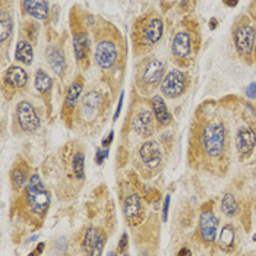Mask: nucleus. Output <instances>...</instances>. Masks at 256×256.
Returning a JSON list of instances; mask_svg holds the SVG:
<instances>
[{"label":"nucleus","mask_w":256,"mask_h":256,"mask_svg":"<svg viewBox=\"0 0 256 256\" xmlns=\"http://www.w3.org/2000/svg\"><path fill=\"white\" fill-rule=\"evenodd\" d=\"M234 239H236V233L234 229L231 226H224L220 234V245L223 249L230 251L234 245Z\"/></svg>","instance_id":"nucleus-24"},{"label":"nucleus","mask_w":256,"mask_h":256,"mask_svg":"<svg viewBox=\"0 0 256 256\" xmlns=\"http://www.w3.org/2000/svg\"><path fill=\"white\" fill-rule=\"evenodd\" d=\"M236 145L242 155L251 154L256 145V132L249 126H242L236 136Z\"/></svg>","instance_id":"nucleus-10"},{"label":"nucleus","mask_w":256,"mask_h":256,"mask_svg":"<svg viewBox=\"0 0 256 256\" xmlns=\"http://www.w3.org/2000/svg\"><path fill=\"white\" fill-rule=\"evenodd\" d=\"M26 199H28L29 208L37 214H43L49 208L50 195H49V192H47V189H46V186L41 181L38 174H32V177L28 181Z\"/></svg>","instance_id":"nucleus-1"},{"label":"nucleus","mask_w":256,"mask_h":256,"mask_svg":"<svg viewBox=\"0 0 256 256\" xmlns=\"http://www.w3.org/2000/svg\"><path fill=\"white\" fill-rule=\"evenodd\" d=\"M254 240H255V242H256V234H255V236H254Z\"/></svg>","instance_id":"nucleus-42"},{"label":"nucleus","mask_w":256,"mask_h":256,"mask_svg":"<svg viewBox=\"0 0 256 256\" xmlns=\"http://www.w3.org/2000/svg\"><path fill=\"white\" fill-rule=\"evenodd\" d=\"M4 79H6V84H9L13 88H22V86L26 85V82H28V74L22 68L12 66V68L7 69Z\"/></svg>","instance_id":"nucleus-17"},{"label":"nucleus","mask_w":256,"mask_h":256,"mask_svg":"<svg viewBox=\"0 0 256 256\" xmlns=\"http://www.w3.org/2000/svg\"><path fill=\"white\" fill-rule=\"evenodd\" d=\"M104 248V234L95 229L89 227L84 237V251L86 256H101Z\"/></svg>","instance_id":"nucleus-8"},{"label":"nucleus","mask_w":256,"mask_h":256,"mask_svg":"<svg viewBox=\"0 0 256 256\" xmlns=\"http://www.w3.org/2000/svg\"><path fill=\"white\" fill-rule=\"evenodd\" d=\"M25 171L22 170V169H15V170L12 171V181H13V184H15V187H22L24 184H25Z\"/></svg>","instance_id":"nucleus-29"},{"label":"nucleus","mask_w":256,"mask_h":256,"mask_svg":"<svg viewBox=\"0 0 256 256\" xmlns=\"http://www.w3.org/2000/svg\"><path fill=\"white\" fill-rule=\"evenodd\" d=\"M139 155L142 163L150 167V169H157L161 161H163V148L160 145V142L157 141H148L145 142L141 150H139Z\"/></svg>","instance_id":"nucleus-6"},{"label":"nucleus","mask_w":256,"mask_h":256,"mask_svg":"<svg viewBox=\"0 0 256 256\" xmlns=\"http://www.w3.org/2000/svg\"><path fill=\"white\" fill-rule=\"evenodd\" d=\"M126 246H128V234H123L119 242V252H125Z\"/></svg>","instance_id":"nucleus-32"},{"label":"nucleus","mask_w":256,"mask_h":256,"mask_svg":"<svg viewBox=\"0 0 256 256\" xmlns=\"http://www.w3.org/2000/svg\"><path fill=\"white\" fill-rule=\"evenodd\" d=\"M81 92H82V84L81 82H74L72 85L69 86L68 89V94H66V107L69 110H72L75 107V104L78 102L79 97H81Z\"/></svg>","instance_id":"nucleus-25"},{"label":"nucleus","mask_w":256,"mask_h":256,"mask_svg":"<svg viewBox=\"0 0 256 256\" xmlns=\"http://www.w3.org/2000/svg\"><path fill=\"white\" fill-rule=\"evenodd\" d=\"M29 256H35V254H29Z\"/></svg>","instance_id":"nucleus-41"},{"label":"nucleus","mask_w":256,"mask_h":256,"mask_svg":"<svg viewBox=\"0 0 256 256\" xmlns=\"http://www.w3.org/2000/svg\"><path fill=\"white\" fill-rule=\"evenodd\" d=\"M202 141H204L205 151L209 157H214V158L220 157L226 145V130L223 125H218V123L208 125L204 129Z\"/></svg>","instance_id":"nucleus-2"},{"label":"nucleus","mask_w":256,"mask_h":256,"mask_svg":"<svg viewBox=\"0 0 256 256\" xmlns=\"http://www.w3.org/2000/svg\"><path fill=\"white\" fill-rule=\"evenodd\" d=\"M100 104H101V95L97 92V91H91L88 92L84 100H82V105H81V116L85 119V120H91L98 108H100Z\"/></svg>","instance_id":"nucleus-13"},{"label":"nucleus","mask_w":256,"mask_h":256,"mask_svg":"<svg viewBox=\"0 0 256 256\" xmlns=\"http://www.w3.org/2000/svg\"><path fill=\"white\" fill-rule=\"evenodd\" d=\"M72 171H74L75 177H78V179L84 177V173H85V155H84L82 151L77 153L72 157Z\"/></svg>","instance_id":"nucleus-27"},{"label":"nucleus","mask_w":256,"mask_h":256,"mask_svg":"<svg viewBox=\"0 0 256 256\" xmlns=\"http://www.w3.org/2000/svg\"><path fill=\"white\" fill-rule=\"evenodd\" d=\"M74 49H75L77 59H79V60L85 59L86 54H88V50H89V41H88L86 34H78L75 37V40H74Z\"/></svg>","instance_id":"nucleus-22"},{"label":"nucleus","mask_w":256,"mask_h":256,"mask_svg":"<svg viewBox=\"0 0 256 256\" xmlns=\"http://www.w3.org/2000/svg\"><path fill=\"white\" fill-rule=\"evenodd\" d=\"M12 16L7 12H1L0 13V41L3 43L12 32Z\"/></svg>","instance_id":"nucleus-26"},{"label":"nucleus","mask_w":256,"mask_h":256,"mask_svg":"<svg viewBox=\"0 0 256 256\" xmlns=\"http://www.w3.org/2000/svg\"><path fill=\"white\" fill-rule=\"evenodd\" d=\"M209 26H211V29H215V28H217V19H215V18L211 19V25H209Z\"/></svg>","instance_id":"nucleus-37"},{"label":"nucleus","mask_w":256,"mask_h":256,"mask_svg":"<svg viewBox=\"0 0 256 256\" xmlns=\"http://www.w3.org/2000/svg\"><path fill=\"white\" fill-rule=\"evenodd\" d=\"M255 29L249 25L239 26L234 32V43L239 54L242 57H249L255 46Z\"/></svg>","instance_id":"nucleus-4"},{"label":"nucleus","mask_w":256,"mask_h":256,"mask_svg":"<svg viewBox=\"0 0 256 256\" xmlns=\"http://www.w3.org/2000/svg\"><path fill=\"white\" fill-rule=\"evenodd\" d=\"M163 75H164V65L160 60H151L144 71L142 81L147 85L154 86L163 79Z\"/></svg>","instance_id":"nucleus-14"},{"label":"nucleus","mask_w":256,"mask_h":256,"mask_svg":"<svg viewBox=\"0 0 256 256\" xmlns=\"http://www.w3.org/2000/svg\"><path fill=\"white\" fill-rule=\"evenodd\" d=\"M122 104H123V94L120 95V100H119V105H117V111H116V116H114V120L119 117V113H120V110H122Z\"/></svg>","instance_id":"nucleus-35"},{"label":"nucleus","mask_w":256,"mask_h":256,"mask_svg":"<svg viewBox=\"0 0 256 256\" xmlns=\"http://www.w3.org/2000/svg\"><path fill=\"white\" fill-rule=\"evenodd\" d=\"M186 89V75L180 71L173 69L170 74L163 79L161 91L166 97L176 98L181 95Z\"/></svg>","instance_id":"nucleus-5"},{"label":"nucleus","mask_w":256,"mask_h":256,"mask_svg":"<svg viewBox=\"0 0 256 256\" xmlns=\"http://www.w3.org/2000/svg\"><path fill=\"white\" fill-rule=\"evenodd\" d=\"M117 49L111 41H101L95 49V62L100 68L108 69L116 63Z\"/></svg>","instance_id":"nucleus-7"},{"label":"nucleus","mask_w":256,"mask_h":256,"mask_svg":"<svg viewBox=\"0 0 256 256\" xmlns=\"http://www.w3.org/2000/svg\"><path fill=\"white\" fill-rule=\"evenodd\" d=\"M179 256H192V254H190V251H189V249L183 248V249H180V252H179Z\"/></svg>","instance_id":"nucleus-36"},{"label":"nucleus","mask_w":256,"mask_h":256,"mask_svg":"<svg viewBox=\"0 0 256 256\" xmlns=\"http://www.w3.org/2000/svg\"><path fill=\"white\" fill-rule=\"evenodd\" d=\"M43 249H44V243H40V245H38V249H37V252H38V254H41V252H43Z\"/></svg>","instance_id":"nucleus-38"},{"label":"nucleus","mask_w":256,"mask_h":256,"mask_svg":"<svg viewBox=\"0 0 256 256\" xmlns=\"http://www.w3.org/2000/svg\"><path fill=\"white\" fill-rule=\"evenodd\" d=\"M237 209H239V205H237V201H236L234 195H231V193L224 195V198L221 201V211L224 212V215L233 217V215L237 214Z\"/></svg>","instance_id":"nucleus-23"},{"label":"nucleus","mask_w":256,"mask_h":256,"mask_svg":"<svg viewBox=\"0 0 256 256\" xmlns=\"http://www.w3.org/2000/svg\"><path fill=\"white\" fill-rule=\"evenodd\" d=\"M246 95L249 98H256V82H252L246 89Z\"/></svg>","instance_id":"nucleus-30"},{"label":"nucleus","mask_w":256,"mask_h":256,"mask_svg":"<svg viewBox=\"0 0 256 256\" xmlns=\"http://www.w3.org/2000/svg\"><path fill=\"white\" fill-rule=\"evenodd\" d=\"M47 60L53 69L54 74L62 75L66 69V62L63 57V53L57 47H49L47 49Z\"/></svg>","instance_id":"nucleus-18"},{"label":"nucleus","mask_w":256,"mask_h":256,"mask_svg":"<svg viewBox=\"0 0 256 256\" xmlns=\"http://www.w3.org/2000/svg\"><path fill=\"white\" fill-rule=\"evenodd\" d=\"M224 3H226L227 6H236V4H237V1H224Z\"/></svg>","instance_id":"nucleus-39"},{"label":"nucleus","mask_w":256,"mask_h":256,"mask_svg":"<svg viewBox=\"0 0 256 256\" xmlns=\"http://www.w3.org/2000/svg\"><path fill=\"white\" fill-rule=\"evenodd\" d=\"M169 204H170V196H166L164 199V209H163V220L167 221V214H169Z\"/></svg>","instance_id":"nucleus-33"},{"label":"nucleus","mask_w":256,"mask_h":256,"mask_svg":"<svg viewBox=\"0 0 256 256\" xmlns=\"http://www.w3.org/2000/svg\"><path fill=\"white\" fill-rule=\"evenodd\" d=\"M113 136H114V132L111 130V132L108 133V136L105 138V141H102V145H104V147H108V145L111 144V141H113Z\"/></svg>","instance_id":"nucleus-34"},{"label":"nucleus","mask_w":256,"mask_h":256,"mask_svg":"<svg viewBox=\"0 0 256 256\" xmlns=\"http://www.w3.org/2000/svg\"><path fill=\"white\" fill-rule=\"evenodd\" d=\"M51 86V78L41 69L37 71L35 74V88L38 92H47Z\"/></svg>","instance_id":"nucleus-28"},{"label":"nucleus","mask_w":256,"mask_h":256,"mask_svg":"<svg viewBox=\"0 0 256 256\" xmlns=\"http://www.w3.org/2000/svg\"><path fill=\"white\" fill-rule=\"evenodd\" d=\"M199 230H201V236L206 243H212L215 240L217 236V230H218V220L214 215L212 211H205L201 214L199 218Z\"/></svg>","instance_id":"nucleus-9"},{"label":"nucleus","mask_w":256,"mask_h":256,"mask_svg":"<svg viewBox=\"0 0 256 256\" xmlns=\"http://www.w3.org/2000/svg\"><path fill=\"white\" fill-rule=\"evenodd\" d=\"M107 154H108V153H107V150H104V151H102V150H100V151L97 153V158H95L97 164H101V163L104 161V158L107 157Z\"/></svg>","instance_id":"nucleus-31"},{"label":"nucleus","mask_w":256,"mask_h":256,"mask_svg":"<svg viewBox=\"0 0 256 256\" xmlns=\"http://www.w3.org/2000/svg\"><path fill=\"white\" fill-rule=\"evenodd\" d=\"M108 256H117V255H116L114 252H110V254H108Z\"/></svg>","instance_id":"nucleus-40"},{"label":"nucleus","mask_w":256,"mask_h":256,"mask_svg":"<svg viewBox=\"0 0 256 256\" xmlns=\"http://www.w3.org/2000/svg\"><path fill=\"white\" fill-rule=\"evenodd\" d=\"M22 6L31 16H34L37 19H46L49 15V3H46V1L31 0V1H24Z\"/></svg>","instance_id":"nucleus-20"},{"label":"nucleus","mask_w":256,"mask_h":256,"mask_svg":"<svg viewBox=\"0 0 256 256\" xmlns=\"http://www.w3.org/2000/svg\"><path fill=\"white\" fill-rule=\"evenodd\" d=\"M142 214V201L138 193H132L125 199V217L130 224L138 223Z\"/></svg>","instance_id":"nucleus-11"},{"label":"nucleus","mask_w":256,"mask_h":256,"mask_svg":"<svg viewBox=\"0 0 256 256\" xmlns=\"http://www.w3.org/2000/svg\"><path fill=\"white\" fill-rule=\"evenodd\" d=\"M163 31H164V24L161 19H153L148 22V25L145 26L144 29V34H142V38L144 41L148 44V46H154L155 43L160 41L161 35H163Z\"/></svg>","instance_id":"nucleus-16"},{"label":"nucleus","mask_w":256,"mask_h":256,"mask_svg":"<svg viewBox=\"0 0 256 256\" xmlns=\"http://www.w3.org/2000/svg\"><path fill=\"white\" fill-rule=\"evenodd\" d=\"M132 128L141 136H150L154 130V122H153L151 113L150 111L138 113L132 120Z\"/></svg>","instance_id":"nucleus-12"},{"label":"nucleus","mask_w":256,"mask_h":256,"mask_svg":"<svg viewBox=\"0 0 256 256\" xmlns=\"http://www.w3.org/2000/svg\"><path fill=\"white\" fill-rule=\"evenodd\" d=\"M153 110H154V114H155L157 120H158L161 125L166 126V125L170 123L171 122L170 111H169V108H167L164 100H163L160 95H155V97L153 98Z\"/></svg>","instance_id":"nucleus-19"},{"label":"nucleus","mask_w":256,"mask_h":256,"mask_svg":"<svg viewBox=\"0 0 256 256\" xmlns=\"http://www.w3.org/2000/svg\"><path fill=\"white\" fill-rule=\"evenodd\" d=\"M32 46L28 41H19L16 46V51H15V57L22 62L24 65H31L32 62Z\"/></svg>","instance_id":"nucleus-21"},{"label":"nucleus","mask_w":256,"mask_h":256,"mask_svg":"<svg viewBox=\"0 0 256 256\" xmlns=\"http://www.w3.org/2000/svg\"><path fill=\"white\" fill-rule=\"evenodd\" d=\"M16 116L21 128L25 132H34L40 128V117L31 102L21 101L16 108Z\"/></svg>","instance_id":"nucleus-3"},{"label":"nucleus","mask_w":256,"mask_h":256,"mask_svg":"<svg viewBox=\"0 0 256 256\" xmlns=\"http://www.w3.org/2000/svg\"><path fill=\"white\" fill-rule=\"evenodd\" d=\"M192 50V43H190V37L187 32H177L173 38V44H171V51L176 57H187L190 54Z\"/></svg>","instance_id":"nucleus-15"}]
</instances>
